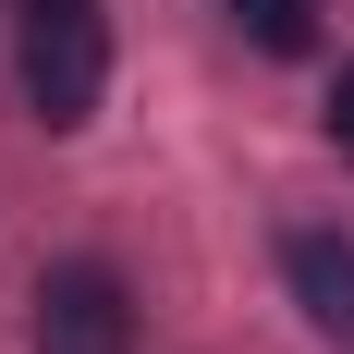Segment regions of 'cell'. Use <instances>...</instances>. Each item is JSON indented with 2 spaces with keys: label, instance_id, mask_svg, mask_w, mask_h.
Returning <instances> with one entry per match:
<instances>
[{
  "label": "cell",
  "instance_id": "3",
  "mask_svg": "<svg viewBox=\"0 0 354 354\" xmlns=\"http://www.w3.org/2000/svg\"><path fill=\"white\" fill-rule=\"evenodd\" d=\"M281 281L330 342H354V245L342 232H281Z\"/></svg>",
  "mask_w": 354,
  "mask_h": 354
},
{
  "label": "cell",
  "instance_id": "2",
  "mask_svg": "<svg viewBox=\"0 0 354 354\" xmlns=\"http://www.w3.org/2000/svg\"><path fill=\"white\" fill-rule=\"evenodd\" d=\"M37 354H135V293L110 257H62L37 281Z\"/></svg>",
  "mask_w": 354,
  "mask_h": 354
},
{
  "label": "cell",
  "instance_id": "5",
  "mask_svg": "<svg viewBox=\"0 0 354 354\" xmlns=\"http://www.w3.org/2000/svg\"><path fill=\"white\" fill-rule=\"evenodd\" d=\"M330 147L354 159V62H342V86H330Z\"/></svg>",
  "mask_w": 354,
  "mask_h": 354
},
{
  "label": "cell",
  "instance_id": "1",
  "mask_svg": "<svg viewBox=\"0 0 354 354\" xmlns=\"http://www.w3.org/2000/svg\"><path fill=\"white\" fill-rule=\"evenodd\" d=\"M12 73H25V110L49 122V135L98 122V86H110V25H98V0H25Z\"/></svg>",
  "mask_w": 354,
  "mask_h": 354
},
{
  "label": "cell",
  "instance_id": "4",
  "mask_svg": "<svg viewBox=\"0 0 354 354\" xmlns=\"http://www.w3.org/2000/svg\"><path fill=\"white\" fill-rule=\"evenodd\" d=\"M257 49H318V0H232Z\"/></svg>",
  "mask_w": 354,
  "mask_h": 354
}]
</instances>
